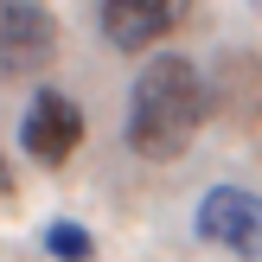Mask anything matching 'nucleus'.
<instances>
[{
	"mask_svg": "<svg viewBox=\"0 0 262 262\" xmlns=\"http://www.w3.org/2000/svg\"><path fill=\"white\" fill-rule=\"evenodd\" d=\"M19 141H26V154H32L38 166H64L77 154V141H83V109H77L64 90H38V96L26 102Z\"/></svg>",
	"mask_w": 262,
	"mask_h": 262,
	"instance_id": "obj_3",
	"label": "nucleus"
},
{
	"mask_svg": "<svg viewBox=\"0 0 262 262\" xmlns=\"http://www.w3.org/2000/svg\"><path fill=\"white\" fill-rule=\"evenodd\" d=\"M45 250L58 256V262H90V256H96V243H90V230H83V224L58 217V224H45Z\"/></svg>",
	"mask_w": 262,
	"mask_h": 262,
	"instance_id": "obj_6",
	"label": "nucleus"
},
{
	"mask_svg": "<svg viewBox=\"0 0 262 262\" xmlns=\"http://www.w3.org/2000/svg\"><path fill=\"white\" fill-rule=\"evenodd\" d=\"M192 13V0H102V38L115 51H141L154 38H166Z\"/></svg>",
	"mask_w": 262,
	"mask_h": 262,
	"instance_id": "obj_5",
	"label": "nucleus"
},
{
	"mask_svg": "<svg viewBox=\"0 0 262 262\" xmlns=\"http://www.w3.org/2000/svg\"><path fill=\"white\" fill-rule=\"evenodd\" d=\"M58 51V19L38 0H0V71H45Z\"/></svg>",
	"mask_w": 262,
	"mask_h": 262,
	"instance_id": "obj_4",
	"label": "nucleus"
},
{
	"mask_svg": "<svg viewBox=\"0 0 262 262\" xmlns=\"http://www.w3.org/2000/svg\"><path fill=\"white\" fill-rule=\"evenodd\" d=\"M205 122V77L186 58H154L128 90V147L141 160H173Z\"/></svg>",
	"mask_w": 262,
	"mask_h": 262,
	"instance_id": "obj_1",
	"label": "nucleus"
},
{
	"mask_svg": "<svg viewBox=\"0 0 262 262\" xmlns=\"http://www.w3.org/2000/svg\"><path fill=\"white\" fill-rule=\"evenodd\" d=\"M199 237L217 243L224 256L262 262V199L256 192H237V186H211L199 199Z\"/></svg>",
	"mask_w": 262,
	"mask_h": 262,
	"instance_id": "obj_2",
	"label": "nucleus"
},
{
	"mask_svg": "<svg viewBox=\"0 0 262 262\" xmlns=\"http://www.w3.org/2000/svg\"><path fill=\"white\" fill-rule=\"evenodd\" d=\"M0 192H13V166H7V154H0Z\"/></svg>",
	"mask_w": 262,
	"mask_h": 262,
	"instance_id": "obj_7",
	"label": "nucleus"
}]
</instances>
